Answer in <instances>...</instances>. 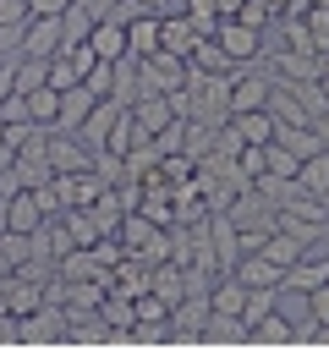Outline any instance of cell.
Returning a JSON list of instances; mask_svg holds the SVG:
<instances>
[{"instance_id":"6da1fadb","label":"cell","mask_w":329,"mask_h":351,"mask_svg":"<svg viewBox=\"0 0 329 351\" xmlns=\"http://www.w3.org/2000/svg\"><path fill=\"white\" fill-rule=\"evenodd\" d=\"M214 38H219V49H225L236 66H252V60L263 55V33H258V27H247L241 16H225Z\"/></svg>"},{"instance_id":"7a4b0ae2","label":"cell","mask_w":329,"mask_h":351,"mask_svg":"<svg viewBox=\"0 0 329 351\" xmlns=\"http://www.w3.org/2000/svg\"><path fill=\"white\" fill-rule=\"evenodd\" d=\"M60 44H66L60 16H27V22H22V44H16V55H38V60H49V55H60Z\"/></svg>"},{"instance_id":"3957f363","label":"cell","mask_w":329,"mask_h":351,"mask_svg":"<svg viewBox=\"0 0 329 351\" xmlns=\"http://www.w3.org/2000/svg\"><path fill=\"white\" fill-rule=\"evenodd\" d=\"M269 71H236V82H230V115H241V110H263L269 104Z\"/></svg>"},{"instance_id":"277c9868","label":"cell","mask_w":329,"mask_h":351,"mask_svg":"<svg viewBox=\"0 0 329 351\" xmlns=\"http://www.w3.org/2000/svg\"><path fill=\"white\" fill-rule=\"evenodd\" d=\"M230 274H236L247 291H252V285H285V269H280L274 258H263V252H241Z\"/></svg>"},{"instance_id":"5b68a950","label":"cell","mask_w":329,"mask_h":351,"mask_svg":"<svg viewBox=\"0 0 329 351\" xmlns=\"http://www.w3.org/2000/svg\"><path fill=\"white\" fill-rule=\"evenodd\" d=\"M88 44H93V55H99V60H121V55H126V22L99 16V22L88 27Z\"/></svg>"},{"instance_id":"8992f818","label":"cell","mask_w":329,"mask_h":351,"mask_svg":"<svg viewBox=\"0 0 329 351\" xmlns=\"http://www.w3.org/2000/svg\"><path fill=\"white\" fill-rule=\"evenodd\" d=\"M274 126H280V121L269 115V104H263V110H241V115H230V132H236L241 143H258V148L274 143Z\"/></svg>"},{"instance_id":"52a82bcc","label":"cell","mask_w":329,"mask_h":351,"mask_svg":"<svg viewBox=\"0 0 329 351\" xmlns=\"http://www.w3.org/2000/svg\"><path fill=\"white\" fill-rule=\"evenodd\" d=\"M126 49H132L137 60L159 49V11H137V16L126 22Z\"/></svg>"},{"instance_id":"ba28073f","label":"cell","mask_w":329,"mask_h":351,"mask_svg":"<svg viewBox=\"0 0 329 351\" xmlns=\"http://www.w3.org/2000/svg\"><path fill=\"white\" fill-rule=\"evenodd\" d=\"M197 38H203V33H197L186 16H159V49H170V55H181V60H186Z\"/></svg>"},{"instance_id":"9c48e42d","label":"cell","mask_w":329,"mask_h":351,"mask_svg":"<svg viewBox=\"0 0 329 351\" xmlns=\"http://www.w3.org/2000/svg\"><path fill=\"white\" fill-rule=\"evenodd\" d=\"M186 66H192L197 77H219V71H236V60L219 49V38H197V44H192V55H186Z\"/></svg>"},{"instance_id":"30bf717a","label":"cell","mask_w":329,"mask_h":351,"mask_svg":"<svg viewBox=\"0 0 329 351\" xmlns=\"http://www.w3.org/2000/svg\"><path fill=\"white\" fill-rule=\"evenodd\" d=\"M93 104H99V99H93L82 82H77V88H60V115H55V126H60V132H77V126L88 121Z\"/></svg>"},{"instance_id":"8fae6325","label":"cell","mask_w":329,"mask_h":351,"mask_svg":"<svg viewBox=\"0 0 329 351\" xmlns=\"http://www.w3.org/2000/svg\"><path fill=\"white\" fill-rule=\"evenodd\" d=\"M329 280V258H318V252H302L291 269H285V285L291 291H313V285H324Z\"/></svg>"},{"instance_id":"7c38bea8","label":"cell","mask_w":329,"mask_h":351,"mask_svg":"<svg viewBox=\"0 0 329 351\" xmlns=\"http://www.w3.org/2000/svg\"><path fill=\"white\" fill-rule=\"evenodd\" d=\"M274 143L280 148H291L296 159H307V154H318L324 143H318V132H313V121H296V126H274Z\"/></svg>"},{"instance_id":"4fadbf2b","label":"cell","mask_w":329,"mask_h":351,"mask_svg":"<svg viewBox=\"0 0 329 351\" xmlns=\"http://www.w3.org/2000/svg\"><path fill=\"white\" fill-rule=\"evenodd\" d=\"M247 340H269V346H291V340H296V329H291V318H285L280 307H269V313H263V318H258V324L247 329Z\"/></svg>"},{"instance_id":"5bb4252c","label":"cell","mask_w":329,"mask_h":351,"mask_svg":"<svg viewBox=\"0 0 329 351\" xmlns=\"http://www.w3.org/2000/svg\"><path fill=\"white\" fill-rule=\"evenodd\" d=\"M296 186H302V192H313V197H324V192H329V148H318V154H307V159H302Z\"/></svg>"},{"instance_id":"9a60e30c","label":"cell","mask_w":329,"mask_h":351,"mask_svg":"<svg viewBox=\"0 0 329 351\" xmlns=\"http://www.w3.org/2000/svg\"><path fill=\"white\" fill-rule=\"evenodd\" d=\"M258 252H263V258H274L280 269H291V263H296V258H302L307 247H302V241H296L291 230H280V225H274V230L263 236V247H258Z\"/></svg>"},{"instance_id":"2e32d148","label":"cell","mask_w":329,"mask_h":351,"mask_svg":"<svg viewBox=\"0 0 329 351\" xmlns=\"http://www.w3.org/2000/svg\"><path fill=\"white\" fill-rule=\"evenodd\" d=\"M241 302H247V285H241L236 274H225V285H214V296H208V313H219V318H241Z\"/></svg>"},{"instance_id":"e0dca14e","label":"cell","mask_w":329,"mask_h":351,"mask_svg":"<svg viewBox=\"0 0 329 351\" xmlns=\"http://www.w3.org/2000/svg\"><path fill=\"white\" fill-rule=\"evenodd\" d=\"M170 313H175V318H170V335H192V340H197L203 324H208V302H175Z\"/></svg>"},{"instance_id":"ac0fdd59","label":"cell","mask_w":329,"mask_h":351,"mask_svg":"<svg viewBox=\"0 0 329 351\" xmlns=\"http://www.w3.org/2000/svg\"><path fill=\"white\" fill-rule=\"evenodd\" d=\"M88 27H93V11H88L82 0H71V5L60 11V33H66V44H82ZM66 44H60V49H66Z\"/></svg>"},{"instance_id":"d6986e66","label":"cell","mask_w":329,"mask_h":351,"mask_svg":"<svg viewBox=\"0 0 329 351\" xmlns=\"http://www.w3.org/2000/svg\"><path fill=\"white\" fill-rule=\"evenodd\" d=\"M27 115H33L38 126H55V115H60V88H49V82L33 88V93H27Z\"/></svg>"},{"instance_id":"ffe728a7","label":"cell","mask_w":329,"mask_h":351,"mask_svg":"<svg viewBox=\"0 0 329 351\" xmlns=\"http://www.w3.org/2000/svg\"><path fill=\"white\" fill-rule=\"evenodd\" d=\"M181 16H186V22H192L203 38H214V33H219V22H225L214 0H186V11H181Z\"/></svg>"},{"instance_id":"44dd1931","label":"cell","mask_w":329,"mask_h":351,"mask_svg":"<svg viewBox=\"0 0 329 351\" xmlns=\"http://www.w3.org/2000/svg\"><path fill=\"white\" fill-rule=\"evenodd\" d=\"M302 22H307V33H313V49H324V55H329V5H318V0H313Z\"/></svg>"},{"instance_id":"7402d4cb","label":"cell","mask_w":329,"mask_h":351,"mask_svg":"<svg viewBox=\"0 0 329 351\" xmlns=\"http://www.w3.org/2000/svg\"><path fill=\"white\" fill-rule=\"evenodd\" d=\"M44 82H49V88H77L82 77H77L71 55H49V71H44Z\"/></svg>"},{"instance_id":"603a6c76","label":"cell","mask_w":329,"mask_h":351,"mask_svg":"<svg viewBox=\"0 0 329 351\" xmlns=\"http://www.w3.org/2000/svg\"><path fill=\"white\" fill-rule=\"evenodd\" d=\"M307 313H313V324H318V329H329V280L307 291Z\"/></svg>"},{"instance_id":"cb8c5ba5","label":"cell","mask_w":329,"mask_h":351,"mask_svg":"<svg viewBox=\"0 0 329 351\" xmlns=\"http://www.w3.org/2000/svg\"><path fill=\"white\" fill-rule=\"evenodd\" d=\"M236 16H241V22H247V27H258V33H263V27H269V22H274V11H269V5H263V0H241V11H236Z\"/></svg>"},{"instance_id":"d4e9b609","label":"cell","mask_w":329,"mask_h":351,"mask_svg":"<svg viewBox=\"0 0 329 351\" xmlns=\"http://www.w3.org/2000/svg\"><path fill=\"white\" fill-rule=\"evenodd\" d=\"M164 313H170V307H164L159 296H137V324H159Z\"/></svg>"},{"instance_id":"484cf974","label":"cell","mask_w":329,"mask_h":351,"mask_svg":"<svg viewBox=\"0 0 329 351\" xmlns=\"http://www.w3.org/2000/svg\"><path fill=\"white\" fill-rule=\"evenodd\" d=\"M71 0H27V16H60Z\"/></svg>"},{"instance_id":"4316f807","label":"cell","mask_w":329,"mask_h":351,"mask_svg":"<svg viewBox=\"0 0 329 351\" xmlns=\"http://www.w3.org/2000/svg\"><path fill=\"white\" fill-rule=\"evenodd\" d=\"M313 132H318V143L329 148V110H324V115H313Z\"/></svg>"},{"instance_id":"83f0119b","label":"cell","mask_w":329,"mask_h":351,"mask_svg":"<svg viewBox=\"0 0 329 351\" xmlns=\"http://www.w3.org/2000/svg\"><path fill=\"white\" fill-rule=\"evenodd\" d=\"M214 5H219V16H236L241 11V0H214Z\"/></svg>"},{"instance_id":"f1b7e54d","label":"cell","mask_w":329,"mask_h":351,"mask_svg":"<svg viewBox=\"0 0 329 351\" xmlns=\"http://www.w3.org/2000/svg\"><path fill=\"white\" fill-rule=\"evenodd\" d=\"M318 93H324V104H329V66L318 71Z\"/></svg>"},{"instance_id":"f546056e","label":"cell","mask_w":329,"mask_h":351,"mask_svg":"<svg viewBox=\"0 0 329 351\" xmlns=\"http://www.w3.org/2000/svg\"><path fill=\"white\" fill-rule=\"evenodd\" d=\"M263 5H269L274 16H285V5H291V0H263Z\"/></svg>"},{"instance_id":"4dcf8cb0","label":"cell","mask_w":329,"mask_h":351,"mask_svg":"<svg viewBox=\"0 0 329 351\" xmlns=\"http://www.w3.org/2000/svg\"><path fill=\"white\" fill-rule=\"evenodd\" d=\"M137 5H143V11H159V5H164V0H137Z\"/></svg>"},{"instance_id":"1f68e13d","label":"cell","mask_w":329,"mask_h":351,"mask_svg":"<svg viewBox=\"0 0 329 351\" xmlns=\"http://www.w3.org/2000/svg\"><path fill=\"white\" fill-rule=\"evenodd\" d=\"M324 208H329V192H324Z\"/></svg>"},{"instance_id":"d6a6232c","label":"cell","mask_w":329,"mask_h":351,"mask_svg":"<svg viewBox=\"0 0 329 351\" xmlns=\"http://www.w3.org/2000/svg\"><path fill=\"white\" fill-rule=\"evenodd\" d=\"M82 5H88V0H82Z\"/></svg>"}]
</instances>
